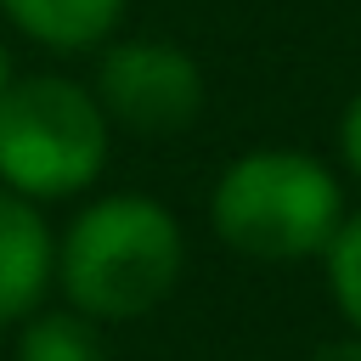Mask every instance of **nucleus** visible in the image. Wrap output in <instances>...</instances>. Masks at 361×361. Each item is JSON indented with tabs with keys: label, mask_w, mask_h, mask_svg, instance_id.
<instances>
[{
	"label": "nucleus",
	"mask_w": 361,
	"mask_h": 361,
	"mask_svg": "<svg viewBox=\"0 0 361 361\" xmlns=\"http://www.w3.org/2000/svg\"><path fill=\"white\" fill-rule=\"evenodd\" d=\"M56 282V231L45 203L0 186V327L34 316Z\"/></svg>",
	"instance_id": "nucleus-5"
},
{
	"label": "nucleus",
	"mask_w": 361,
	"mask_h": 361,
	"mask_svg": "<svg viewBox=\"0 0 361 361\" xmlns=\"http://www.w3.org/2000/svg\"><path fill=\"white\" fill-rule=\"evenodd\" d=\"M90 90H96L107 124L124 135H141V141H164V135L192 130L209 102L203 62L180 39H164V34L107 39L96 51Z\"/></svg>",
	"instance_id": "nucleus-4"
},
{
	"label": "nucleus",
	"mask_w": 361,
	"mask_h": 361,
	"mask_svg": "<svg viewBox=\"0 0 361 361\" xmlns=\"http://www.w3.org/2000/svg\"><path fill=\"white\" fill-rule=\"evenodd\" d=\"M338 164H344V175L350 180H361V85L350 90V102L338 107Z\"/></svg>",
	"instance_id": "nucleus-9"
},
{
	"label": "nucleus",
	"mask_w": 361,
	"mask_h": 361,
	"mask_svg": "<svg viewBox=\"0 0 361 361\" xmlns=\"http://www.w3.org/2000/svg\"><path fill=\"white\" fill-rule=\"evenodd\" d=\"M344 214L338 169L305 147H248L209 186V231L259 265L322 259Z\"/></svg>",
	"instance_id": "nucleus-2"
},
{
	"label": "nucleus",
	"mask_w": 361,
	"mask_h": 361,
	"mask_svg": "<svg viewBox=\"0 0 361 361\" xmlns=\"http://www.w3.org/2000/svg\"><path fill=\"white\" fill-rule=\"evenodd\" d=\"M113 152V124L90 90L62 68L11 73L0 90V186L34 203L85 197Z\"/></svg>",
	"instance_id": "nucleus-3"
},
{
	"label": "nucleus",
	"mask_w": 361,
	"mask_h": 361,
	"mask_svg": "<svg viewBox=\"0 0 361 361\" xmlns=\"http://www.w3.org/2000/svg\"><path fill=\"white\" fill-rule=\"evenodd\" d=\"M305 361H361V333H350V338H333V344H316Z\"/></svg>",
	"instance_id": "nucleus-10"
},
{
	"label": "nucleus",
	"mask_w": 361,
	"mask_h": 361,
	"mask_svg": "<svg viewBox=\"0 0 361 361\" xmlns=\"http://www.w3.org/2000/svg\"><path fill=\"white\" fill-rule=\"evenodd\" d=\"M11 73H17V62H11V39H6V28H0V90L11 85Z\"/></svg>",
	"instance_id": "nucleus-11"
},
{
	"label": "nucleus",
	"mask_w": 361,
	"mask_h": 361,
	"mask_svg": "<svg viewBox=\"0 0 361 361\" xmlns=\"http://www.w3.org/2000/svg\"><path fill=\"white\" fill-rule=\"evenodd\" d=\"M322 265H327V293H333L338 316L350 322V333H361V209L344 214V226L327 243Z\"/></svg>",
	"instance_id": "nucleus-8"
},
{
	"label": "nucleus",
	"mask_w": 361,
	"mask_h": 361,
	"mask_svg": "<svg viewBox=\"0 0 361 361\" xmlns=\"http://www.w3.org/2000/svg\"><path fill=\"white\" fill-rule=\"evenodd\" d=\"M186 276L180 214L152 192H102L56 231V288L90 322H135Z\"/></svg>",
	"instance_id": "nucleus-1"
},
{
	"label": "nucleus",
	"mask_w": 361,
	"mask_h": 361,
	"mask_svg": "<svg viewBox=\"0 0 361 361\" xmlns=\"http://www.w3.org/2000/svg\"><path fill=\"white\" fill-rule=\"evenodd\" d=\"M130 0H0V28L45 56H96L124 34Z\"/></svg>",
	"instance_id": "nucleus-6"
},
{
	"label": "nucleus",
	"mask_w": 361,
	"mask_h": 361,
	"mask_svg": "<svg viewBox=\"0 0 361 361\" xmlns=\"http://www.w3.org/2000/svg\"><path fill=\"white\" fill-rule=\"evenodd\" d=\"M11 361H107L102 322L68 310H34L17 327V355Z\"/></svg>",
	"instance_id": "nucleus-7"
}]
</instances>
